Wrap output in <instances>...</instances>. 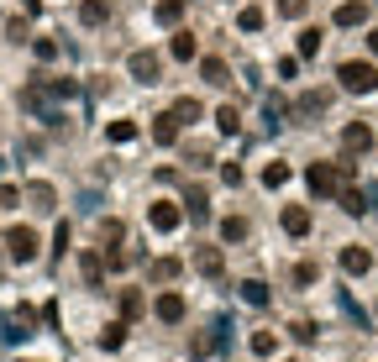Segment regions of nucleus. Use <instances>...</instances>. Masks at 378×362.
Here are the masks:
<instances>
[{"label":"nucleus","mask_w":378,"mask_h":362,"mask_svg":"<svg viewBox=\"0 0 378 362\" xmlns=\"http://www.w3.org/2000/svg\"><path fill=\"white\" fill-rule=\"evenodd\" d=\"M336 79H342L347 94H368V90L378 84V69H373V63H342V69H336Z\"/></svg>","instance_id":"f257e3e1"},{"label":"nucleus","mask_w":378,"mask_h":362,"mask_svg":"<svg viewBox=\"0 0 378 362\" xmlns=\"http://www.w3.org/2000/svg\"><path fill=\"white\" fill-rule=\"evenodd\" d=\"M342 163H310V189L315 195H336V184H342Z\"/></svg>","instance_id":"f03ea898"},{"label":"nucleus","mask_w":378,"mask_h":362,"mask_svg":"<svg viewBox=\"0 0 378 362\" xmlns=\"http://www.w3.org/2000/svg\"><path fill=\"white\" fill-rule=\"evenodd\" d=\"M342 147H347V152H368V147H373V126H363V121H352V126L342 131Z\"/></svg>","instance_id":"7ed1b4c3"},{"label":"nucleus","mask_w":378,"mask_h":362,"mask_svg":"<svg viewBox=\"0 0 378 362\" xmlns=\"http://www.w3.org/2000/svg\"><path fill=\"white\" fill-rule=\"evenodd\" d=\"M342 268L357 279V273H368V268H373V252H368V247H347V252H342Z\"/></svg>","instance_id":"20e7f679"},{"label":"nucleus","mask_w":378,"mask_h":362,"mask_svg":"<svg viewBox=\"0 0 378 362\" xmlns=\"http://www.w3.org/2000/svg\"><path fill=\"white\" fill-rule=\"evenodd\" d=\"M32 252H37V236L26 231V226H16V231H11V257H16V263H26Z\"/></svg>","instance_id":"39448f33"},{"label":"nucleus","mask_w":378,"mask_h":362,"mask_svg":"<svg viewBox=\"0 0 378 362\" xmlns=\"http://www.w3.org/2000/svg\"><path fill=\"white\" fill-rule=\"evenodd\" d=\"M147 221H153L158 231H174V226H179V211H174V205H168V199H158V205H153V215H147Z\"/></svg>","instance_id":"423d86ee"},{"label":"nucleus","mask_w":378,"mask_h":362,"mask_svg":"<svg viewBox=\"0 0 378 362\" xmlns=\"http://www.w3.org/2000/svg\"><path fill=\"white\" fill-rule=\"evenodd\" d=\"M363 22H368V6H363V0H347L342 11H336V26H363Z\"/></svg>","instance_id":"0eeeda50"},{"label":"nucleus","mask_w":378,"mask_h":362,"mask_svg":"<svg viewBox=\"0 0 378 362\" xmlns=\"http://www.w3.org/2000/svg\"><path fill=\"white\" fill-rule=\"evenodd\" d=\"M284 231H289V236H305V231H310V211L289 205V211H284Z\"/></svg>","instance_id":"6e6552de"},{"label":"nucleus","mask_w":378,"mask_h":362,"mask_svg":"<svg viewBox=\"0 0 378 362\" xmlns=\"http://www.w3.org/2000/svg\"><path fill=\"white\" fill-rule=\"evenodd\" d=\"M195 268H200L205 279H221V268H226V263H221V252H215V247H205V252L195 257Z\"/></svg>","instance_id":"1a4fd4ad"},{"label":"nucleus","mask_w":378,"mask_h":362,"mask_svg":"<svg viewBox=\"0 0 378 362\" xmlns=\"http://www.w3.org/2000/svg\"><path fill=\"white\" fill-rule=\"evenodd\" d=\"M131 74H137V79H158V53H137V58H131Z\"/></svg>","instance_id":"9d476101"},{"label":"nucleus","mask_w":378,"mask_h":362,"mask_svg":"<svg viewBox=\"0 0 378 362\" xmlns=\"http://www.w3.org/2000/svg\"><path fill=\"white\" fill-rule=\"evenodd\" d=\"M158 320H184V299H179V294H163V299H158Z\"/></svg>","instance_id":"9b49d317"},{"label":"nucleus","mask_w":378,"mask_h":362,"mask_svg":"<svg viewBox=\"0 0 378 362\" xmlns=\"http://www.w3.org/2000/svg\"><path fill=\"white\" fill-rule=\"evenodd\" d=\"M215 126H221L226 137H231V131H242V110H236V106H221V110H215Z\"/></svg>","instance_id":"f8f14e48"},{"label":"nucleus","mask_w":378,"mask_h":362,"mask_svg":"<svg viewBox=\"0 0 378 362\" xmlns=\"http://www.w3.org/2000/svg\"><path fill=\"white\" fill-rule=\"evenodd\" d=\"M326 100H331L326 90H310V94H299V116H315V110H326Z\"/></svg>","instance_id":"ddd939ff"},{"label":"nucleus","mask_w":378,"mask_h":362,"mask_svg":"<svg viewBox=\"0 0 378 362\" xmlns=\"http://www.w3.org/2000/svg\"><path fill=\"white\" fill-rule=\"evenodd\" d=\"M168 116H174L179 126H184V121H195V116H200V100H189V94H184V100H174V110H168Z\"/></svg>","instance_id":"4468645a"},{"label":"nucleus","mask_w":378,"mask_h":362,"mask_svg":"<svg viewBox=\"0 0 378 362\" xmlns=\"http://www.w3.org/2000/svg\"><path fill=\"white\" fill-rule=\"evenodd\" d=\"M242 236H247V221H242V215H226L221 221V242H242Z\"/></svg>","instance_id":"2eb2a0df"},{"label":"nucleus","mask_w":378,"mask_h":362,"mask_svg":"<svg viewBox=\"0 0 378 362\" xmlns=\"http://www.w3.org/2000/svg\"><path fill=\"white\" fill-rule=\"evenodd\" d=\"M263 184H268V189H284V184H289V163H268V168H263Z\"/></svg>","instance_id":"dca6fc26"},{"label":"nucleus","mask_w":378,"mask_h":362,"mask_svg":"<svg viewBox=\"0 0 378 362\" xmlns=\"http://www.w3.org/2000/svg\"><path fill=\"white\" fill-rule=\"evenodd\" d=\"M153 137H158V142L168 147V142L179 137V121H174V116H158V121H153Z\"/></svg>","instance_id":"f3484780"},{"label":"nucleus","mask_w":378,"mask_h":362,"mask_svg":"<svg viewBox=\"0 0 378 362\" xmlns=\"http://www.w3.org/2000/svg\"><path fill=\"white\" fill-rule=\"evenodd\" d=\"M342 205H347V215H363L368 211V195H363V189H342Z\"/></svg>","instance_id":"a211bd4d"},{"label":"nucleus","mask_w":378,"mask_h":362,"mask_svg":"<svg viewBox=\"0 0 378 362\" xmlns=\"http://www.w3.org/2000/svg\"><path fill=\"white\" fill-rule=\"evenodd\" d=\"M242 299H247V304H268V283L247 279V283H242Z\"/></svg>","instance_id":"6ab92c4d"},{"label":"nucleus","mask_w":378,"mask_h":362,"mask_svg":"<svg viewBox=\"0 0 378 362\" xmlns=\"http://www.w3.org/2000/svg\"><path fill=\"white\" fill-rule=\"evenodd\" d=\"M252 352H258V357H273V352H279V336H273V331H258V336H252Z\"/></svg>","instance_id":"aec40b11"},{"label":"nucleus","mask_w":378,"mask_h":362,"mask_svg":"<svg viewBox=\"0 0 378 362\" xmlns=\"http://www.w3.org/2000/svg\"><path fill=\"white\" fill-rule=\"evenodd\" d=\"M189 215H195V221H211V205H205V189H189Z\"/></svg>","instance_id":"412c9836"},{"label":"nucleus","mask_w":378,"mask_h":362,"mask_svg":"<svg viewBox=\"0 0 378 362\" xmlns=\"http://www.w3.org/2000/svg\"><path fill=\"white\" fill-rule=\"evenodd\" d=\"M106 16H110V6H106V0H84V22H90V26H100Z\"/></svg>","instance_id":"4be33fe9"},{"label":"nucleus","mask_w":378,"mask_h":362,"mask_svg":"<svg viewBox=\"0 0 378 362\" xmlns=\"http://www.w3.org/2000/svg\"><path fill=\"white\" fill-rule=\"evenodd\" d=\"M174 58H179V63L195 58V37H189V32H179V37H174Z\"/></svg>","instance_id":"5701e85b"},{"label":"nucleus","mask_w":378,"mask_h":362,"mask_svg":"<svg viewBox=\"0 0 378 362\" xmlns=\"http://www.w3.org/2000/svg\"><path fill=\"white\" fill-rule=\"evenodd\" d=\"M200 74H205L211 84H226V63H221V58H205V63H200Z\"/></svg>","instance_id":"b1692460"},{"label":"nucleus","mask_w":378,"mask_h":362,"mask_svg":"<svg viewBox=\"0 0 378 362\" xmlns=\"http://www.w3.org/2000/svg\"><path fill=\"white\" fill-rule=\"evenodd\" d=\"M320 53V32H299V58H315Z\"/></svg>","instance_id":"393cba45"},{"label":"nucleus","mask_w":378,"mask_h":362,"mask_svg":"<svg viewBox=\"0 0 378 362\" xmlns=\"http://www.w3.org/2000/svg\"><path fill=\"white\" fill-rule=\"evenodd\" d=\"M179 16H184V6H179V0H163V6H158V22H168V26H174Z\"/></svg>","instance_id":"a878e982"},{"label":"nucleus","mask_w":378,"mask_h":362,"mask_svg":"<svg viewBox=\"0 0 378 362\" xmlns=\"http://www.w3.org/2000/svg\"><path fill=\"white\" fill-rule=\"evenodd\" d=\"M153 273H158V279L168 283V279H174V273H179V263H174V257H158V263H153Z\"/></svg>","instance_id":"bb28decb"},{"label":"nucleus","mask_w":378,"mask_h":362,"mask_svg":"<svg viewBox=\"0 0 378 362\" xmlns=\"http://www.w3.org/2000/svg\"><path fill=\"white\" fill-rule=\"evenodd\" d=\"M137 137V126H131V121H116V126H110V142H131Z\"/></svg>","instance_id":"cd10ccee"},{"label":"nucleus","mask_w":378,"mask_h":362,"mask_svg":"<svg viewBox=\"0 0 378 362\" xmlns=\"http://www.w3.org/2000/svg\"><path fill=\"white\" fill-rule=\"evenodd\" d=\"M242 26H247V32H258V26H263V11H252V6H247V11H242Z\"/></svg>","instance_id":"c85d7f7f"},{"label":"nucleus","mask_w":378,"mask_h":362,"mask_svg":"<svg viewBox=\"0 0 378 362\" xmlns=\"http://www.w3.org/2000/svg\"><path fill=\"white\" fill-rule=\"evenodd\" d=\"M279 11L284 16H299V11H305V0H279Z\"/></svg>","instance_id":"c756f323"},{"label":"nucleus","mask_w":378,"mask_h":362,"mask_svg":"<svg viewBox=\"0 0 378 362\" xmlns=\"http://www.w3.org/2000/svg\"><path fill=\"white\" fill-rule=\"evenodd\" d=\"M368 47H373V53H378V32H368Z\"/></svg>","instance_id":"7c9ffc66"}]
</instances>
